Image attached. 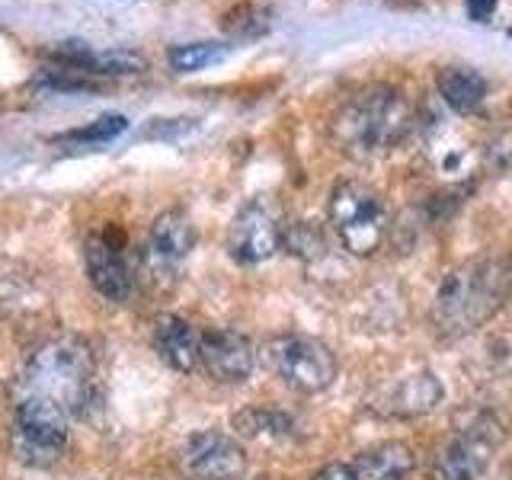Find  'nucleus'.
<instances>
[{"label": "nucleus", "instance_id": "f257e3e1", "mask_svg": "<svg viewBox=\"0 0 512 480\" xmlns=\"http://www.w3.org/2000/svg\"><path fill=\"white\" fill-rule=\"evenodd\" d=\"M509 285L512 266L500 256H474L448 269L432 298V327L442 340H461L480 330L503 311Z\"/></svg>", "mask_w": 512, "mask_h": 480}, {"label": "nucleus", "instance_id": "f03ea898", "mask_svg": "<svg viewBox=\"0 0 512 480\" xmlns=\"http://www.w3.org/2000/svg\"><path fill=\"white\" fill-rule=\"evenodd\" d=\"M410 106L404 93L388 84L365 87L336 109L330 122L333 144L359 164L391 154L410 132Z\"/></svg>", "mask_w": 512, "mask_h": 480}, {"label": "nucleus", "instance_id": "7ed1b4c3", "mask_svg": "<svg viewBox=\"0 0 512 480\" xmlns=\"http://www.w3.org/2000/svg\"><path fill=\"white\" fill-rule=\"evenodd\" d=\"M96 359L80 336H55L29 356L20 375V394H36L61 404L71 416L93 400Z\"/></svg>", "mask_w": 512, "mask_h": 480}, {"label": "nucleus", "instance_id": "20e7f679", "mask_svg": "<svg viewBox=\"0 0 512 480\" xmlns=\"http://www.w3.org/2000/svg\"><path fill=\"white\" fill-rule=\"evenodd\" d=\"M71 439V413L36 394H20L13 407L10 452L26 468H55Z\"/></svg>", "mask_w": 512, "mask_h": 480}, {"label": "nucleus", "instance_id": "39448f33", "mask_svg": "<svg viewBox=\"0 0 512 480\" xmlns=\"http://www.w3.org/2000/svg\"><path fill=\"white\" fill-rule=\"evenodd\" d=\"M327 215L336 240L352 256H372L388 234V208L372 186L359 180H343L333 186Z\"/></svg>", "mask_w": 512, "mask_h": 480}, {"label": "nucleus", "instance_id": "423d86ee", "mask_svg": "<svg viewBox=\"0 0 512 480\" xmlns=\"http://www.w3.org/2000/svg\"><path fill=\"white\" fill-rule=\"evenodd\" d=\"M260 359L285 388L298 394H320L336 381V356L314 336L282 333L263 343Z\"/></svg>", "mask_w": 512, "mask_h": 480}, {"label": "nucleus", "instance_id": "0eeeda50", "mask_svg": "<svg viewBox=\"0 0 512 480\" xmlns=\"http://www.w3.org/2000/svg\"><path fill=\"white\" fill-rule=\"evenodd\" d=\"M84 266L90 285L112 304H125L135 295V263L128 256L125 234L109 224V228L96 231L84 244Z\"/></svg>", "mask_w": 512, "mask_h": 480}, {"label": "nucleus", "instance_id": "6e6552de", "mask_svg": "<svg viewBox=\"0 0 512 480\" xmlns=\"http://www.w3.org/2000/svg\"><path fill=\"white\" fill-rule=\"evenodd\" d=\"M192 250H196V228H192L189 215L183 208H167L151 221L141 266L151 279H173Z\"/></svg>", "mask_w": 512, "mask_h": 480}, {"label": "nucleus", "instance_id": "1a4fd4ad", "mask_svg": "<svg viewBox=\"0 0 512 480\" xmlns=\"http://www.w3.org/2000/svg\"><path fill=\"white\" fill-rule=\"evenodd\" d=\"M282 247V224L266 199H250L228 228V253L240 266L266 263Z\"/></svg>", "mask_w": 512, "mask_h": 480}, {"label": "nucleus", "instance_id": "9d476101", "mask_svg": "<svg viewBox=\"0 0 512 480\" xmlns=\"http://www.w3.org/2000/svg\"><path fill=\"white\" fill-rule=\"evenodd\" d=\"M493 448H496V436L490 432V426L484 423L464 426L436 448L429 477L432 480H480L493 458Z\"/></svg>", "mask_w": 512, "mask_h": 480}, {"label": "nucleus", "instance_id": "9b49d317", "mask_svg": "<svg viewBox=\"0 0 512 480\" xmlns=\"http://www.w3.org/2000/svg\"><path fill=\"white\" fill-rule=\"evenodd\" d=\"M183 468L199 480H237L247 471V452L228 432L202 429L183 445Z\"/></svg>", "mask_w": 512, "mask_h": 480}, {"label": "nucleus", "instance_id": "f8f14e48", "mask_svg": "<svg viewBox=\"0 0 512 480\" xmlns=\"http://www.w3.org/2000/svg\"><path fill=\"white\" fill-rule=\"evenodd\" d=\"M442 397H445V388L436 378V372L420 368V372L404 375L391 381L388 388H381L368 407L378 416H388V420H413V416L436 410L442 404Z\"/></svg>", "mask_w": 512, "mask_h": 480}, {"label": "nucleus", "instance_id": "ddd939ff", "mask_svg": "<svg viewBox=\"0 0 512 480\" xmlns=\"http://www.w3.org/2000/svg\"><path fill=\"white\" fill-rule=\"evenodd\" d=\"M199 365L221 384H244L256 368V349L240 330H205L199 346Z\"/></svg>", "mask_w": 512, "mask_h": 480}, {"label": "nucleus", "instance_id": "4468645a", "mask_svg": "<svg viewBox=\"0 0 512 480\" xmlns=\"http://www.w3.org/2000/svg\"><path fill=\"white\" fill-rule=\"evenodd\" d=\"M154 349L157 356L164 359L173 372H196L199 368V346H202V333L189 324L180 314H160L154 320Z\"/></svg>", "mask_w": 512, "mask_h": 480}, {"label": "nucleus", "instance_id": "2eb2a0df", "mask_svg": "<svg viewBox=\"0 0 512 480\" xmlns=\"http://www.w3.org/2000/svg\"><path fill=\"white\" fill-rule=\"evenodd\" d=\"M349 468L356 480H407L416 468V455L407 442L391 439L359 452Z\"/></svg>", "mask_w": 512, "mask_h": 480}, {"label": "nucleus", "instance_id": "dca6fc26", "mask_svg": "<svg viewBox=\"0 0 512 480\" xmlns=\"http://www.w3.org/2000/svg\"><path fill=\"white\" fill-rule=\"evenodd\" d=\"M231 426L237 436L253 439V442H285L298 432L292 413H285L279 407H266V404H253V407L237 410L231 416Z\"/></svg>", "mask_w": 512, "mask_h": 480}, {"label": "nucleus", "instance_id": "f3484780", "mask_svg": "<svg viewBox=\"0 0 512 480\" xmlns=\"http://www.w3.org/2000/svg\"><path fill=\"white\" fill-rule=\"evenodd\" d=\"M436 87H439V96L448 103V109L461 112V116L480 109L487 100V80L474 68H458V64L455 68H442L436 77Z\"/></svg>", "mask_w": 512, "mask_h": 480}, {"label": "nucleus", "instance_id": "a211bd4d", "mask_svg": "<svg viewBox=\"0 0 512 480\" xmlns=\"http://www.w3.org/2000/svg\"><path fill=\"white\" fill-rule=\"evenodd\" d=\"M228 55V45L221 42H183V45H173L167 52V64L176 71V74H192V71H202L208 64L221 61Z\"/></svg>", "mask_w": 512, "mask_h": 480}, {"label": "nucleus", "instance_id": "6ab92c4d", "mask_svg": "<svg viewBox=\"0 0 512 480\" xmlns=\"http://www.w3.org/2000/svg\"><path fill=\"white\" fill-rule=\"evenodd\" d=\"M125 128H128V119L119 116V112H109V116H100L87 128H74V132L61 135V144H106L112 138H119Z\"/></svg>", "mask_w": 512, "mask_h": 480}, {"label": "nucleus", "instance_id": "aec40b11", "mask_svg": "<svg viewBox=\"0 0 512 480\" xmlns=\"http://www.w3.org/2000/svg\"><path fill=\"white\" fill-rule=\"evenodd\" d=\"M282 244L295 256H304V260H311V256H320V250H327L317 228L308 221H298V224H292V228H282Z\"/></svg>", "mask_w": 512, "mask_h": 480}, {"label": "nucleus", "instance_id": "412c9836", "mask_svg": "<svg viewBox=\"0 0 512 480\" xmlns=\"http://www.w3.org/2000/svg\"><path fill=\"white\" fill-rule=\"evenodd\" d=\"M196 125L192 119H154V125H151V138H170V135H176V132H189V128Z\"/></svg>", "mask_w": 512, "mask_h": 480}, {"label": "nucleus", "instance_id": "4be33fe9", "mask_svg": "<svg viewBox=\"0 0 512 480\" xmlns=\"http://www.w3.org/2000/svg\"><path fill=\"white\" fill-rule=\"evenodd\" d=\"M311 480H356V474H352L349 464H327V468H320Z\"/></svg>", "mask_w": 512, "mask_h": 480}, {"label": "nucleus", "instance_id": "5701e85b", "mask_svg": "<svg viewBox=\"0 0 512 480\" xmlns=\"http://www.w3.org/2000/svg\"><path fill=\"white\" fill-rule=\"evenodd\" d=\"M493 10H496V0H468V13L477 23H487L493 16Z\"/></svg>", "mask_w": 512, "mask_h": 480}, {"label": "nucleus", "instance_id": "b1692460", "mask_svg": "<svg viewBox=\"0 0 512 480\" xmlns=\"http://www.w3.org/2000/svg\"><path fill=\"white\" fill-rule=\"evenodd\" d=\"M509 39H512V29H509Z\"/></svg>", "mask_w": 512, "mask_h": 480}]
</instances>
